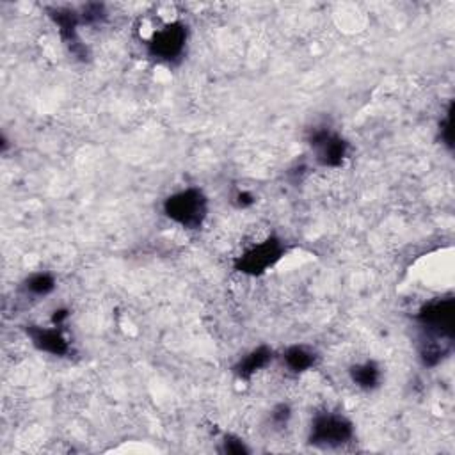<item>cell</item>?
Wrapping results in <instances>:
<instances>
[{
	"instance_id": "6da1fadb",
	"label": "cell",
	"mask_w": 455,
	"mask_h": 455,
	"mask_svg": "<svg viewBox=\"0 0 455 455\" xmlns=\"http://www.w3.org/2000/svg\"><path fill=\"white\" fill-rule=\"evenodd\" d=\"M164 212L184 228L196 229L202 226L206 217V198L198 189H187L167 198Z\"/></svg>"
},
{
	"instance_id": "7a4b0ae2",
	"label": "cell",
	"mask_w": 455,
	"mask_h": 455,
	"mask_svg": "<svg viewBox=\"0 0 455 455\" xmlns=\"http://www.w3.org/2000/svg\"><path fill=\"white\" fill-rule=\"evenodd\" d=\"M454 311H455V300L452 297L449 299H438L432 303L425 304L418 313V320H420L422 328L434 335L436 340H454Z\"/></svg>"
},
{
	"instance_id": "3957f363",
	"label": "cell",
	"mask_w": 455,
	"mask_h": 455,
	"mask_svg": "<svg viewBox=\"0 0 455 455\" xmlns=\"http://www.w3.org/2000/svg\"><path fill=\"white\" fill-rule=\"evenodd\" d=\"M354 429L347 418L338 417V414H318L311 424L310 441L318 446H342L352 438Z\"/></svg>"
},
{
	"instance_id": "277c9868",
	"label": "cell",
	"mask_w": 455,
	"mask_h": 455,
	"mask_svg": "<svg viewBox=\"0 0 455 455\" xmlns=\"http://www.w3.org/2000/svg\"><path fill=\"white\" fill-rule=\"evenodd\" d=\"M283 246L278 239H267L261 244L254 246L253 249L246 251L242 256L236 258L235 267L236 271L244 272V274L258 276L263 274L268 267L276 263L281 258Z\"/></svg>"
},
{
	"instance_id": "5b68a950",
	"label": "cell",
	"mask_w": 455,
	"mask_h": 455,
	"mask_svg": "<svg viewBox=\"0 0 455 455\" xmlns=\"http://www.w3.org/2000/svg\"><path fill=\"white\" fill-rule=\"evenodd\" d=\"M187 41V28L180 21L166 25L157 31L148 43V50L153 57L160 61H173L182 56Z\"/></svg>"
},
{
	"instance_id": "8992f818",
	"label": "cell",
	"mask_w": 455,
	"mask_h": 455,
	"mask_svg": "<svg viewBox=\"0 0 455 455\" xmlns=\"http://www.w3.org/2000/svg\"><path fill=\"white\" fill-rule=\"evenodd\" d=\"M310 141L311 146L318 150V162L329 167L342 166L343 159L347 157V142L340 135L322 128L313 132Z\"/></svg>"
},
{
	"instance_id": "52a82bcc",
	"label": "cell",
	"mask_w": 455,
	"mask_h": 455,
	"mask_svg": "<svg viewBox=\"0 0 455 455\" xmlns=\"http://www.w3.org/2000/svg\"><path fill=\"white\" fill-rule=\"evenodd\" d=\"M27 335L31 336L32 343L39 350L53 354V356H64L70 350L66 338L57 328H38V325H28Z\"/></svg>"
},
{
	"instance_id": "ba28073f",
	"label": "cell",
	"mask_w": 455,
	"mask_h": 455,
	"mask_svg": "<svg viewBox=\"0 0 455 455\" xmlns=\"http://www.w3.org/2000/svg\"><path fill=\"white\" fill-rule=\"evenodd\" d=\"M272 360V350L268 347H258L253 352L247 354L242 361L235 367V372L239 377L249 379L254 372L261 370L263 367H267L268 361Z\"/></svg>"
},
{
	"instance_id": "9c48e42d",
	"label": "cell",
	"mask_w": 455,
	"mask_h": 455,
	"mask_svg": "<svg viewBox=\"0 0 455 455\" xmlns=\"http://www.w3.org/2000/svg\"><path fill=\"white\" fill-rule=\"evenodd\" d=\"M350 377L356 382L360 388L363 389H374L375 386L381 381V372H379V367L372 361L363 365H356V367L350 370Z\"/></svg>"
},
{
	"instance_id": "30bf717a",
	"label": "cell",
	"mask_w": 455,
	"mask_h": 455,
	"mask_svg": "<svg viewBox=\"0 0 455 455\" xmlns=\"http://www.w3.org/2000/svg\"><path fill=\"white\" fill-rule=\"evenodd\" d=\"M285 361L288 365L290 370L293 372H304L308 368L313 367L315 363V354L311 350H308L306 347H290L285 352Z\"/></svg>"
},
{
	"instance_id": "8fae6325",
	"label": "cell",
	"mask_w": 455,
	"mask_h": 455,
	"mask_svg": "<svg viewBox=\"0 0 455 455\" xmlns=\"http://www.w3.org/2000/svg\"><path fill=\"white\" fill-rule=\"evenodd\" d=\"M27 288L31 290L32 293H36V296H46V293H50L56 288V281H53L52 276L46 274V272H39V274L31 276V278L27 279Z\"/></svg>"
},
{
	"instance_id": "7c38bea8",
	"label": "cell",
	"mask_w": 455,
	"mask_h": 455,
	"mask_svg": "<svg viewBox=\"0 0 455 455\" xmlns=\"http://www.w3.org/2000/svg\"><path fill=\"white\" fill-rule=\"evenodd\" d=\"M82 21H88V23H93V21H98L100 18H103V7L98 6V4H89V6L84 7L82 14Z\"/></svg>"
},
{
	"instance_id": "4fadbf2b",
	"label": "cell",
	"mask_w": 455,
	"mask_h": 455,
	"mask_svg": "<svg viewBox=\"0 0 455 455\" xmlns=\"http://www.w3.org/2000/svg\"><path fill=\"white\" fill-rule=\"evenodd\" d=\"M441 139L449 148H452V105H450L446 117L441 121Z\"/></svg>"
},
{
	"instance_id": "5bb4252c",
	"label": "cell",
	"mask_w": 455,
	"mask_h": 455,
	"mask_svg": "<svg viewBox=\"0 0 455 455\" xmlns=\"http://www.w3.org/2000/svg\"><path fill=\"white\" fill-rule=\"evenodd\" d=\"M223 450L226 454H247V452H249V450L246 449V445H244V443L240 441V439L231 438V436H229V438H226Z\"/></svg>"
},
{
	"instance_id": "9a60e30c",
	"label": "cell",
	"mask_w": 455,
	"mask_h": 455,
	"mask_svg": "<svg viewBox=\"0 0 455 455\" xmlns=\"http://www.w3.org/2000/svg\"><path fill=\"white\" fill-rule=\"evenodd\" d=\"M288 418H290V409L288 406H285V404L276 407L274 413H272V420H274V424L279 425V427H283V425L288 422Z\"/></svg>"
},
{
	"instance_id": "2e32d148",
	"label": "cell",
	"mask_w": 455,
	"mask_h": 455,
	"mask_svg": "<svg viewBox=\"0 0 455 455\" xmlns=\"http://www.w3.org/2000/svg\"><path fill=\"white\" fill-rule=\"evenodd\" d=\"M239 205L240 206H249V205H253V196L251 194H247V192H242V194H239Z\"/></svg>"
},
{
	"instance_id": "e0dca14e",
	"label": "cell",
	"mask_w": 455,
	"mask_h": 455,
	"mask_svg": "<svg viewBox=\"0 0 455 455\" xmlns=\"http://www.w3.org/2000/svg\"><path fill=\"white\" fill-rule=\"evenodd\" d=\"M66 317H68V313L64 310L56 311V315H53V324H61V322H63Z\"/></svg>"
}]
</instances>
